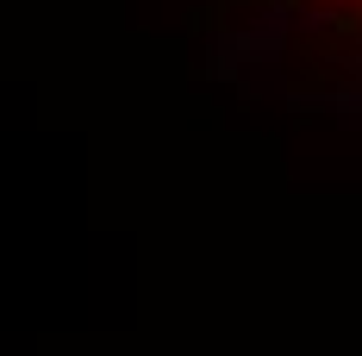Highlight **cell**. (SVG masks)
<instances>
[{"label":"cell","instance_id":"1","mask_svg":"<svg viewBox=\"0 0 362 356\" xmlns=\"http://www.w3.org/2000/svg\"><path fill=\"white\" fill-rule=\"evenodd\" d=\"M281 6L300 13V19H313V25H325V32H337L362 57V0H281Z\"/></svg>","mask_w":362,"mask_h":356}]
</instances>
